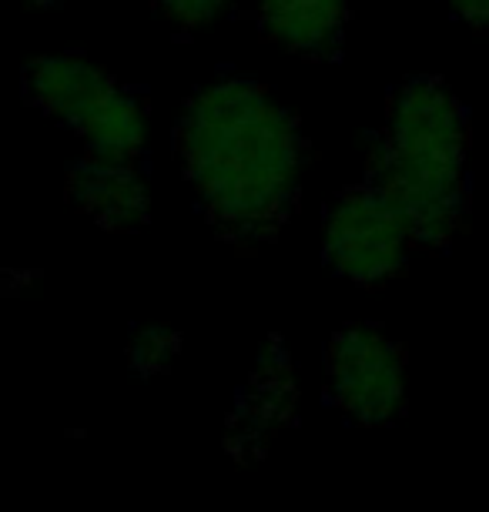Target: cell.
<instances>
[{
  "label": "cell",
  "mask_w": 489,
  "mask_h": 512,
  "mask_svg": "<svg viewBox=\"0 0 489 512\" xmlns=\"http://www.w3.org/2000/svg\"><path fill=\"white\" fill-rule=\"evenodd\" d=\"M175 148L212 225L238 245L272 238L295 208L305 144L299 124L245 77L195 91L178 118Z\"/></svg>",
  "instance_id": "cell-1"
},
{
  "label": "cell",
  "mask_w": 489,
  "mask_h": 512,
  "mask_svg": "<svg viewBox=\"0 0 489 512\" xmlns=\"http://www.w3.org/2000/svg\"><path fill=\"white\" fill-rule=\"evenodd\" d=\"M466 151V111L446 81L412 77L392 91L386 134L369 151V185L402 208L416 245L443 248L463 225Z\"/></svg>",
  "instance_id": "cell-2"
},
{
  "label": "cell",
  "mask_w": 489,
  "mask_h": 512,
  "mask_svg": "<svg viewBox=\"0 0 489 512\" xmlns=\"http://www.w3.org/2000/svg\"><path fill=\"white\" fill-rule=\"evenodd\" d=\"M412 245L416 235L402 208L376 185L342 191L325 215V258L356 285H386L396 278Z\"/></svg>",
  "instance_id": "cell-3"
},
{
  "label": "cell",
  "mask_w": 489,
  "mask_h": 512,
  "mask_svg": "<svg viewBox=\"0 0 489 512\" xmlns=\"http://www.w3.org/2000/svg\"><path fill=\"white\" fill-rule=\"evenodd\" d=\"M329 395L356 425H386L406 405V352L379 325H345L329 345Z\"/></svg>",
  "instance_id": "cell-4"
},
{
  "label": "cell",
  "mask_w": 489,
  "mask_h": 512,
  "mask_svg": "<svg viewBox=\"0 0 489 512\" xmlns=\"http://www.w3.org/2000/svg\"><path fill=\"white\" fill-rule=\"evenodd\" d=\"M118 88L98 64L81 54H44L24 71V91L37 108L78 131L94 108Z\"/></svg>",
  "instance_id": "cell-5"
},
{
  "label": "cell",
  "mask_w": 489,
  "mask_h": 512,
  "mask_svg": "<svg viewBox=\"0 0 489 512\" xmlns=\"http://www.w3.org/2000/svg\"><path fill=\"white\" fill-rule=\"evenodd\" d=\"M67 195L84 215L108 231H134L148 221L151 195L134 164H111L84 158L71 168Z\"/></svg>",
  "instance_id": "cell-6"
},
{
  "label": "cell",
  "mask_w": 489,
  "mask_h": 512,
  "mask_svg": "<svg viewBox=\"0 0 489 512\" xmlns=\"http://www.w3.org/2000/svg\"><path fill=\"white\" fill-rule=\"evenodd\" d=\"M295 405H299V382H295L292 359L278 342H268L262 345L248 389L238 399V429L232 432V442H242V449H262L265 439H272L295 419Z\"/></svg>",
  "instance_id": "cell-7"
},
{
  "label": "cell",
  "mask_w": 489,
  "mask_h": 512,
  "mask_svg": "<svg viewBox=\"0 0 489 512\" xmlns=\"http://www.w3.org/2000/svg\"><path fill=\"white\" fill-rule=\"evenodd\" d=\"M258 24L272 44L302 57L339 54L349 0H258Z\"/></svg>",
  "instance_id": "cell-8"
},
{
  "label": "cell",
  "mask_w": 489,
  "mask_h": 512,
  "mask_svg": "<svg viewBox=\"0 0 489 512\" xmlns=\"http://www.w3.org/2000/svg\"><path fill=\"white\" fill-rule=\"evenodd\" d=\"M148 131H151V121H148L145 101L124 88H114L108 98L94 108L91 118L78 128L88 158L111 161V164L138 161L148 144Z\"/></svg>",
  "instance_id": "cell-9"
},
{
  "label": "cell",
  "mask_w": 489,
  "mask_h": 512,
  "mask_svg": "<svg viewBox=\"0 0 489 512\" xmlns=\"http://www.w3.org/2000/svg\"><path fill=\"white\" fill-rule=\"evenodd\" d=\"M175 355H178V335L168 325H145L128 342V362L141 375L165 372L175 362Z\"/></svg>",
  "instance_id": "cell-10"
},
{
  "label": "cell",
  "mask_w": 489,
  "mask_h": 512,
  "mask_svg": "<svg viewBox=\"0 0 489 512\" xmlns=\"http://www.w3.org/2000/svg\"><path fill=\"white\" fill-rule=\"evenodd\" d=\"M171 24L185 27V31H198V27L218 24L232 11L235 0H151Z\"/></svg>",
  "instance_id": "cell-11"
},
{
  "label": "cell",
  "mask_w": 489,
  "mask_h": 512,
  "mask_svg": "<svg viewBox=\"0 0 489 512\" xmlns=\"http://www.w3.org/2000/svg\"><path fill=\"white\" fill-rule=\"evenodd\" d=\"M443 4L469 27L489 31V0H443Z\"/></svg>",
  "instance_id": "cell-12"
},
{
  "label": "cell",
  "mask_w": 489,
  "mask_h": 512,
  "mask_svg": "<svg viewBox=\"0 0 489 512\" xmlns=\"http://www.w3.org/2000/svg\"><path fill=\"white\" fill-rule=\"evenodd\" d=\"M17 4H24V7H51L54 0H17Z\"/></svg>",
  "instance_id": "cell-13"
}]
</instances>
